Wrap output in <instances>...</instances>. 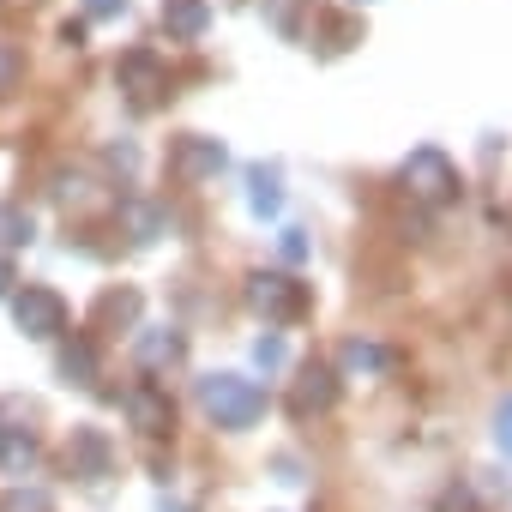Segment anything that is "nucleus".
<instances>
[{"label":"nucleus","instance_id":"nucleus-1","mask_svg":"<svg viewBox=\"0 0 512 512\" xmlns=\"http://www.w3.org/2000/svg\"><path fill=\"white\" fill-rule=\"evenodd\" d=\"M199 404H205V416L217 422V428H253L266 416V392L253 386V380H241V374H205L199 380Z\"/></svg>","mask_w":512,"mask_h":512},{"label":"nucleus","instance_id":"nucleus-2","mask_svg":"<svg viewBox=\"0 0 512 512\" xmlns=\"http://www.w3.org/2000/svg\"><path fill=\"white\" fill-rule=\"evenodd\" d=\"M247 308L266 326H296V320H308V284H296L290 272H253L247 278Z\"/></svg>","mask_w":512,"mask_h":512},{"label":"nucleus","instance_id":"nucleus-3","mask_svg":"<svg viewBox=\"0 0 512 512\" xmlns=\"http://www.w3.org/2000/svg\"><path fill=\"white\" fill-rule=\"evenodd\" d=\"M398 181H404V193H410L416 205H452V199H458V169H452V157L434 151V145L410 151L404 169H398Z\"/></svg>","mask_w":512,"mask_h":512},{"label":"nucleus","instance_id":"nucleus-4","mask_svg":"<svg viewBox=\"0 0 512 512\" xmlns=\"http://www.w3.org/2000/svg\"><path fill=\"white\" fill-rule=\"evenodd\" d=\"M13 326H19L25 338L49 344V338L67 332V302H61L49 284H25V290H13Z\"/></svg>","mask_w":512,"mask_h":512},{"label":"nucleus","instance_id":"nucleus-5","mask_svg":"<svg viewBox=\"0 0 512 512\" xmlns=\"http://www.w3.org/2000/svg\"><path fill=\"white\" fill-rule=\"evenodd\" d=\"M115 85L127 91V103H133L139 115H151V109L163 103V91H169L163 61H157L151 49H127V55H121V67H115Z\"/></svg>","mask_w":512,"mask_h":512},{"label":"nucleus","instance_id":"nucleus-6","mask_svg":"<svg viewBox=\"0 0 512 512\" xmlns=\"http://www.w3.org/2000/svg\"><path fill=\"white\" fill-rule=\"evenodd\" d=\"M109 470H115V446H109V434L91 428V422H79V428L67 434V476H79V482H103Z\"/></svg>","mask_w":512,"mask_h":512},{"label":"nucleus","instance_id":"nucleus-7","mask_svg":"<svg viewBox=\"0 0 512 512\" xmlns=\"http://www.w3.org/2000/svg\"><path fill=\"white\" fill-rule=\"evenodd\" d=\"M223 163H229L223 139H205V133H181V139L169 145V169H175L181 181H211Z\"/></svg>","mask_w":512,"mask_h":512},{"label":"nucleus","instance_id":"nucleus-8","mask_svg":"<svg viewBox=\"0 0 512 512\" xmlns=\"http://www.w3.org/2000/svg\"><path fill=\"white\" fill-rule=\"evenodd\" d=\"M121 404H127V422H133L145 440H163V434L175 428V404H169V392H163V386H151V380H145V386H133Z\"/></svg>","mask_w":512,"mask_h":512},{"label":"nucleus","instance_id":"nucleus-9","mask_svg":"<svg viewBox=\"0 0 512 512\" xmlns=\"http://www.w3.org/2000/svg\"><path fill=\"white\" fill-rule=\"evenodd\" d=\"M332 404H338V374L320 368V362H308V368L296 374V386H290V410H296V416H326Z\"/></svg>","mask_w":512,"mask_h":512},{"label":"nucleus","instance_id":"nucleus-10","mask_svg":"<svg viewBox=\"0 0 512 512\" xmlns=\"http://www.w3.org/2000/svg\"><path fill=\"white\" fill-rule=\"evenodd\" d=\"M139 314H145V296H139L133 284L103 290V296H97V308H91V320H97L103 332H133V326H139Z\"/></svg>","mask_w":512,"mask_h":512},{"label":"nucleus","instance_id":"nucleus-11","mask_svg":"<svg viewBox=\"0 0 512 512\" xmlns=\"http://www.w3.org/2000/svg\"><path fill=\"white\" fill-rule=\"evenodd\" d=\"M163 31L169 43H199L211 31V0H163Z\"/></svg>","mask_w":512,"mask_h":512},{"label":"nucleus","instance_id":"nucleus-12","mask_svg":"<svg viewBox=\"0 0 512 512\" xmlns=\"http://www.w3.org/2000/svg\"><path fill=\"white\" fill-rule=\"evenodd\" d=\"M55 374H61L67 386H97V350H91V338H85V332H73V338H61V356H55Z\"/></svg>","mask_w":512,"mask_h":512},{"label":"nucleus","instance_id":"nucleus-13","mask_svg":"<svg viewBox=\"0 0 512 512\" xmlns=\"http://www.w3.org/2000/svg\"><path fill=\"white\" fill-rule=\"evenodd\" d=\"M247 205H253V217H278L284 211V175L272 163H253L247 169Z\"/></svg>","mask_w":512,"mask_h":512},{"label":"nucleus","instance_id":"nucleus-14","mask_svg":"<svg viewBox=\"0 0 512 512\" xmlns=\"http://www.w3.org/2000/svg\"><path fill=\"white\" fill-rule=\"evenodd\" d=\"M133 356H139V368H175L181 362V332H169V326L139 332L133 338Z\"/></svg>","mask_w":512,"mask_h":512},{"label":"nucleus","instance_id":"nucleus-15","mask_svg":"<svg viewBox=\"0 0 512 512\" xmlns=\"http://www.w3.org/2000/svg\"><path fill=\"white\" fill-rule=\"evenodd\" d=\"M314 43H320V55H344V49L362 43V19L356 13H326L320 31H314Z\"/></svg>","mask_w":512,"mask_h":512},{"label":"nucleus","instance_id":"nucleus-16","mask_svg":"<svg viewBox=\"0 0 512 512\" xmlns=\"http://www.w3.org/2000/svg\"><path fill=\"white\" fill-rule=\"evenodd\" d=\"M121 223H127V235H133L139 247L163 235V211H157V205H145V199H127V205H121Z\"/></svg>","mask_w":512,"mask_h":512},{"label":"nucleus","instance_id":"nucleus-17","mask_svg":"<svg viewBox=\"0 0 512 512\" xmlns=\"http://www.w3.org/2000/svg\"><path fill=\"white\" fill-rule=\"evenodd\" d=\"M392 362H398V356H392V350H380V344H362V338H350V344H344V368H350V374H386Z\"/></svg>","mask_w":512,"mask_h":512},{"label":"nucleus","instance_id":"nucleus-18","mask_svg":"<svg viewBox=\"0 0 512 512\" xmlns=\"http://www.w3.org/2000/svg\"><path fill=\"white\" fill-rule=\"evenodd\" d=\"M31 458H37V440H31L25 428H7V434H0V464H7L13 476L31 470Z\"/></svg>","mask_w":512,"mask_h":512},{"label":"nucleus","instance_id":"nucleus-19","mask_svg":"<svg viewBox=\"0 0 512 512\" xmlns=\"http://www.w3.org/2000/svg\"><path fill=\"white\" fill-rule=\"evenodd\" d=\"M31 235H37L31 211H19V205H0V241H7V247H25Z\"/></svg>","mask_w":512,"mask_h":512},{"label":"nucleus","instance_id":"nucleus-20","mask_svg":"<svg viewBox=\"0 0 512 512\" xmlns=\"http://www.w3.org/2000/svg\"><path fill=\"white\" fill-rule=\"evenodd\" d=\"M266 25L278 37H302V0H266Z\"/></svg>","mask_w":512,"mask_h":512},{"label":"nucleus","instance_id":"nucleus-21","mask_svg":"<svg viewBox=\"0 0 512 512\" xmlns=\"http://www.w3.org/2000/svg\"><path fill=\"white\" fill-rule=\"evenodd\" d=\"M0 512H49V494L43 488H13L7 500H0Z\"/></svg>","mask_w":512,"mask_h":512},{"label":"nucleus","instance_id":"nucleus-22","mask_svg":"<svg viewBox=\"0 0 512 512\" xmlns=\"http://www.w3.org/2000/svg\"><path fill=\"white\" fill-rule=\"evenodd\" d=\"M494 446H500V458H512V392H506L500 410H494Z\"/></svg>","mask_w":512,"mask_h":512},{"label":"nucleus","instance_id":"nucleus-23","mask_svg":"<svg viewBox=\"0 0 512 512\" xmlns=\"http://www.w3.org/2000/svg\"><path fill=\"white\" fill-rule=\"evenodd\" d=\"M278 253H284V266H302L308 260V229H284L278 235Z\"/></svg>","mask_w":512,"mask_h":512},{"label":"nucleus","instance_id":"nucleus-24","mask_svg":"<svg viewBox=\"0 0 512 512\" xmlns=\"http://www.w3.org/2000/svg\"><path fill=\"white\" fill-rule=\"evenodd\" d=\"M19 73H25L19 49H7V43H0V91H13V85H19Z\"/></svg>","mask_w":512,"mask_h":512},{"label":"nucleus","instance_id":"nucleus-25","mask_svg":"<svg viewBox=\"0 0 512 512\" xmlns=\"http://www.w3.org/2000/svg\"><path fill=\"white\" fill-rule=\"evenodd\" d=\"M253 362H260V368H284V344L278 338H260V344H253Z\"/></svg>","mask_w":512,"mask_h":512},{"label":"nucleus","instance_id":"nucleus-26","mask_svg":"<svg viewBox=\"0 0 512 512\" xmlns=\"http://www.w3.org/2000/svg\"><path fill=\"white\" fill-rule=\"evenodd\" d=\"M127 13V0H85V19H115Z\"/></svg>","mask_w":512,"mask_h":512},{"label":"nucleus","instance_id":"nucleus-27","mask_svg":"<svg viewBox=\"0 0 512 512\" xmlns=\"http://www.w3.org/2000/svg\"><path fill=\"white\" fill-rule=\"evenodd\" d=\"M61 43L79 49V43H85V19H67V25H61Z\"/></svg>","mask_w":512,"mask_h":512},{"label":"nucleus","instance_id":"nucleus-28","mask_svg":"<svg viewBox=\"0 0 512 512\" xmlns=\"http://www.w3.org/2000/svg\"><path fill=\"white\" fill-rule=\"evenodd\" d=\"M109 163H115V169H133V163H139V151H133V145H109Z\"/></svg>","mask_w":512,"mask_h":512},{"label":"nucleus","instance_id":"nucleus-29","mask_svg":"<svg viewBox=\"0 0 512 512\" xmlns=\"http://www.w3.org/2000/svg\"><path fill=\"white\" fill-rule=\"evenodd\" d=\"M13 284H19V278H13V260L0 253V296H13Z\"/></svg>","mask_w":512,"mask_h":512},{"label":"nucleus","instance_id":"nucleus-30","mask_svg":"<svg viewBox=\"0 0 512 512\" xmlns=\"http://www.w3.org/2000/svg\"><path fill=\"white\" fill-rule=\"evenodd\" d=\"M157 512H193V506H181V500H163V506H157Z\"/></svg>","mask_w":512,"mask_h":512},{"label":"nucleus","instance_id":"nucleus-31","mask_svg":"<svg viewBox=\"0 0 512 512\" xmlns=\"http://www.w3.org/2000/svg\"><path fill=\"white\" fill-rule=\"evenodd\" d=\"M0 434H7V422H0Z\"/></svg>","mask_w":512,"mask_h":512}]
</instances>
